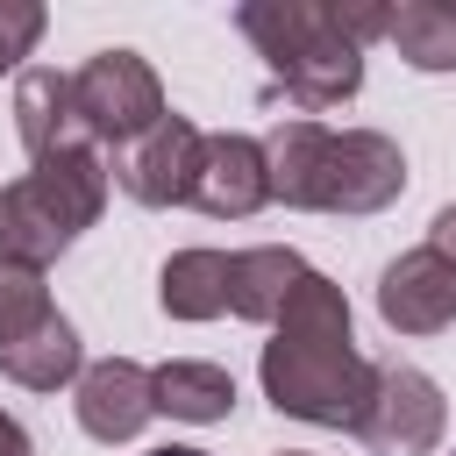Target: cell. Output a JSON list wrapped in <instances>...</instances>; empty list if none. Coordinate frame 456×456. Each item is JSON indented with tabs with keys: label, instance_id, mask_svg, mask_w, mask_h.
<instances>
[{
	"label": "cell",
	"instance_id": "cell-23",
	"mask_svg": "<svg viewBox=\"0 0 456 456\" xmlns=\"http://www.w3.org/2000/svg\"><path fill=\"white\" fill-rule=\"evenodd\" d=\"M0 192H7V185H0Z\"/></svg>",
	"mask_w": 456,
	"mask_h": 456
},
{
	"label": "cell",
	"instance_id": "cell-7",
	"mask_svg": "<svg viewBox=\"0 0 456 456\" xmlns=\"http://www.w3.org/2000/svg\"><path fill=\"white\" fill-rule=\"evenodd\" d=\"M200 142H207V128H192L185 114H164L135 142L107 150V178L135 207H185L192 200V171H200Z\"/></svg>",
	"mask_w": 456,
	"mask_h": 456
},
{
	"label": "cell",
	"instance_id": "cell-3",
	"mask_svg": "<svg viewBox=\"0 0 456 456\" xmlns=\"http://www.w3.org/2000/svg\"><path fill=\"white\" fill-rule=\"evenodd\" d=\"M271 157V200L299 214H385L406 192V150L378 128H321V121H278L264 135Z\"/></svg>",
	"mask_w": 456,
	"mask_h": 456
},
{
	"label": "cell",
	"instance_id": "cell-19",
	"mask_svg": "<svg viewBox=\"0 0 456 456\" xmlns=\"http://www.w3.org/2000/svg\"><path fill=\"white\" fill-rule=\"evenodd\" d=\"M428 249H435V256L456 271V207H442V214H435V228H428Z\"/></svg>",
	"mask_w": 456,
	"mask_h": 456
},
{
	"label": "cell",
	"instance_id": "cell-21",
	"mask_svg": "<svg viewBox=\"0 0 456 456\" xmlns=\"http://www.w3.org/2000/svg\"><path fill=\"white\" fill-rule=\"evenodd\" d=\"M150 456H214V449H185V442H164V449H150Z\"/></svg>",
	"mask_w": 456,
	"mask_h": 456
},
{
	"label": "cell",
	"instance_id": "cell-6",
	"mask_svg": "<svg viewBox=\"0 0 456 456\" xmlns=\"http://www.w3.org/2000/svg\"><path fill=\"white\" fill-rule=\"evenodd\" d=\"M449 428V399L428 370L413 363H378V392L356 420V442L370 456H435Z\"/></svg>",
	"mask_w": 456,
	"mask_h": 456
},
{
	"label": "cell",
	"instance_id": "cell-4",
	"mask_svg": "<svg viewBox=\"0 0 456 456\" xmlns=\"http://www.w3.org/2000/svg\"><path fill=\"white\" fill-rule=\"evenodd\" d=\"M107 150H71L50 164H28L7 192H0V256L14 264H57L107 207Z\"/></svg>",
	"mask_w": 456,
	"mask_h": 456
},
{
	"label": "cell",
	"instance_id": "cell-16",
	"mask_svg": "<svg viewBox=\"0 0 456 456\" xmlns=\"http://www.w3.org/2000/svg\"><path fill=\"white\" fill-rule=\"evenodd\" d=\"M385 43L413 71H456V0H399V7H385Z\"/></svg>",
	"mask_w": 456,
	"mask_h": 456
},
{
	"label": "cell",
	"instance_id": "cell-9",
	"mask_svg": "<svg viewBox=\"0 0 456 456\" xmlns=\"http://www.w3.org/2000/svg\"><path fill=\"white\" fill-rule=\"evenodd\" d=\"M157 420V378L135 363V356H100V363H86V378H78V428L93 435V442H135L142 428Z\"/></svg>",
	"mask_w": 456,
	"mask_h": 456
},
{
	"label": "cell",
	"instance_id": "cell-20",
	"mask_svg": "<svg viewBox=\"0 0 456 456\" xmlns=\"http://www.w3.org/2000/svg\"><path fill=\"white\" fill-rule=\"evenodd\" d=\"M0 456H36V442H28V428L14 413H0Z\"/></svg>",
	"mask_w": 456,
	"mask_h": 456
},
{
	"label": "cell",
	"instance_id": "cell-18",
	"mask_svg": "<svg viewBox=\"0 0 456 456\" xmlns=\"http://www.w3.org/2000/svg\"><path fill=\"white\" fill-rule=\"evenodd\" d=\"M43 36V7L36 0H0V71H14Z\"/></svg>",
	"mask_w": 456,
	"mask_h": 456
},
{
	"label": "cell",
	"instance_id": "cell-22",
	"mask_svg": "<svg viewBox=\"0 0 456 456\" xmlns=\"http://www.w3.org/2000/svg\"><path fill=\"white\" fill-rule=\"evenodd\" d=\"M278 456H306V449H278Z\"/></svg>",
	"mask_w": 456,
	"mask_h": 456
},
{
	"label": "cell",
	"instance_id": "cell-12",
	"mask_svg": "<svg viewBox=\"0 0 456 456\" xmlns=\"http://www.w3.org/2000/svg\"><path fill=\"white\" fill-rule=\"evenodd\" d=\"M306 271H314V264H306L299 249H285V242L228 249V314H235V321L271 328V321L285 314V299L299 292V278H306Z\"/></svg>",
	"mask_w": 456,
	"mask_h": 456
},
{
	"label": "cell",
	"instance_id": "cell-5",
	"mask_svg": "<svg viewBox=\"0 0 456 456\" xmlns=\"http://www.w3.org/2000/svg\"><path fill=\"white\" fill-rule=\"evenodd\" d=\"M71 100H78V121L100 150H121V142H135L142 128H157L171 114L150 57H135V50H93L71 71Z\"/></svg>",
	"mask_w": 456,
	"mask_h": 456
},
{
	"label": "cell",
	"instance_id": "cell-1",
	"mask_svg": "<svg viewBox=\"0 0 456 456\" xmlns=\"http://www.w3.org/2000/svg\"><path fill=\"white\" fill-rule=\"evenodd\" d=\"M264 399L292 420H314V428H349L363 420L370 392H378V363L356 349L349 335V299L335 278L306 271L299 292L285 299V314L271 321V342H264Z\"/></svg>",
	"mask_w": 456,
	"mask_h": 456
},
{
	"label": "cell",
	"instance_id": "cell-8",
	"mask_svg": "<svg viewBox=\"0 0 456 456\" xmlns=\"http://www.w3.org/2000/svg\"><path fill=\"white\" fill-rule=\"evenodd\" d=\"M185 207H200L214 221H249L256 207H271V157H264V142L256 135H235V128L207 135Z\"/></svg>",
	"mask_w": 456,
	"mask_h": 456
},
{
	"label": "cell",
	"instance_id": "cell-10",
	"mask_svg": "<svg viewBox=\"0 0 456 456\" xmlns=\"http://www.w3.org/2000/svg\"><path fill=\"white\" fill-rule=\"evenodd\" d=\"M14 135H21L28 164L71 157V150H100L86 135V121H78L71 71H50V64H21V78H14Z\"/></svg>",
	"mask_w": 456,
	"mask_h": 456
},
{
	"label": "cell",
	"instance_id": "cell-14",
	"mask_svg": "<svg viewBox=\"0 0 456 456\" xmlns=\"http://www.w3.org/2000/svg\"><path fill=\"white\" fill-rule=\"evenodd\" d=\"M157 306L171 321H221L228 314V249H178V256H164Z\"/></svg>",
	"mask_w": 456,
	"mask_h": 456
},
{
	"label": "cell",
	"instance_id": "cell-13",
	"mask_svg": "<svg viewBox=\"0 0 456 456\" xmlns=\"http://www.w3.org/2000/svg\"><path fill=\"white\" fill-rule=\"evenodd\" d=\"M0 378H14L21 392H57V385H78L86 378V342L64 314H50L43 328L0 342Z\"/></svg>",
	"mask_w": 456,
	"mask_h": 456
},
{
	"label": "cell",
	"instance_id": "cell-11",
	"mask_svg": "<svg viewBox=\"0 0 456 456\" xmlns=\"http://www.w3.org/2000/svg\"><path fill=\"white\" fill-rule=\"evenodd\" d=\"M378 314H385V328H399V335H442L449 321H456V271L420 242V249H406V256H392L385 271H378Z\"/></svg>",
	"mask_w": 456,
	"mask_h": 456
},
{
	"label": "cell",
	"instance_id": "cell-17",
	"mask_svg": "<svg viewBox=\"0 0 456 456\" xmlns=\"http://www.w3.org/2000/svg\"><path fill=\"white\" fill-rule=\"evenodd\" d=\"M50 314H57V306H50L43 271H36V264L0 256V342H14V335H28V328H43Z\"/></svg>",
	"mask_w": 456,
	"mask_h": 456
},
{
	"label": "cell",
	"instance_id": "cell-2",
	"mask_svg": "<svg viewBox=\"0 0 456 456\" xmlns=\"http://www.w3.org/2000/svg\"><path fill=\"white\" fill-rule=\"evenodd\" d=\"M235 28L271 64L278 93L306 114H328L356 100L363 86V43L385 36L378 0H242Z\"/></svg>",
	"mask_w": 456,
	"mask_h": 456
},
{
	"label": "cell",
	"instance_id": "cell-15",
	"mask_svg": "<svg viewBox=\"0 0 456 456\" xmlns=\"http://www.w3.org/2000/svg\"><path fill=\"white\" fill-rule=\"evenodd\" d=\"M157 413L171 420H192V428H214L235 413V378L207 356H178V363H157Z\"/></svg>",
	"mask_w": 456,
	"mask_h": 456
}]
</instances>
